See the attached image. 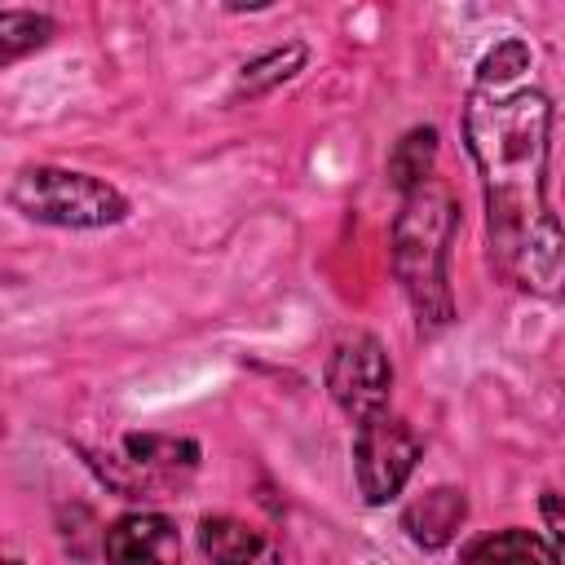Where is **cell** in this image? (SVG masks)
Masks as SVG:
<instances>
[{
    "label": "cell",
    "mask_w": 565,
    "mask_h": 565,
    "mask_svg": "<svg viewBox=\"0 0 565 565\" xmlns=\"http://www.w3.org/2000/svg\"><path fill=\"white\" fill-rule=\"evenodd\" d=\"M9 207L57 230H106L128 216V199L110 181L53 163L18 168L9 181Z\"/></svg>",
    "instance_id": "3957f363"
},
{
    "label": "cell",
    "mask_w": 565,
    "mask_h": 565,
    "mask_svg": "<svg viewBox=\"0 0 565 565\" xmlns=\"http://www.w3.org/2000/svg\"><path fill=\"white\" fill-rule=\"evenodd\" d=\"M521 71H530V44L508 35L477 62V88H508Z\"/></svg>",
    "instance_id": "5bb4252c"
},
{
    "label": "cell",
    "mask_w": 565,
    "mask_h": 565,
    "mask_svg": "<svg viewBox=\"0 0 565 565\" xmlns=\"http://www.w3.org/2000/svg\"><path fill=\"white\" fill-rule=\"evenodd\" d=\"M53 18L49 13H35V9H4L0 13V62H18L22 53L31 49H44L53 40Z\"/></svg>",
    "instance_id": "4fadbf2b"
},
{
    "label": "cell",
    "mask_w": 565,
    "mask_h": 565,
    "mask_svg": "<svg viewBox=\"0 0 565 565\" xmlns=\"http://www.w3.org/2000/svg\"><path fill=\"white\" fill-rule=\"evenodd\" d=\"M455 225L459 207L437 177L402 194V207L393 216V274L419 318V331H441L455 318V296L446 278Z\"/></svg>",
    "instance_id": "7a4b0ae2"
},
{
    "label": "cell",
    "mask_w": 565,
    "mask_h": 565,
    "mask_svg": "<svg viewBox=\"0 0 565 565\" xmlns=\"http://www.w3.org/2000/svg\"><path fill=\"white\" fill-rule=\"evenodd\" d=\"M463 146L481 172L490 269L539 300L565 296V225L547 203L552 102L543 88H477L463 102Z\"/></svg>",
    "instance_id": "6da1fadb"
},
{
    "label": "cell",
    "mask_w": 565,
    "mask_h": 565,
    "mask_svg": "<svg viewBox=\"0 0 565 565\" xmlns=\"http://www.w3.org/2000/svg\"><path fill=\"white\" fill-rule=\"evenodd\" d=\"M463 521H468V499L459 486H433L402 508V530L424 552H441L463 530Z\"/></svg>",
    "instance_id": "52a82bcc"
},
{
    "label": "cell",
    "mask_w": 565,
    "mask_h": 565,
    "mask_svg": "<svg viewBox=\"0 0 565 565\" xmlns=\"http://www.w3.org/2000/svg\"><path fill=\"white\" fill-rule=\"evenodd\" d=\"M463 565H565L556 543L534 534V530H521V525H508V530H494L486 539H477L463 556Z\"/></svg>",
    "instance_id": "9c48e42d"
},
{
    "label": "cell",
    "mask_w": 565,
    "mask_h": 565,
    "mask_svg": "<svg viewBox=\"0 0 565 565\" xmlns=\"http://www.w3.org/2000/svg\"><path fill=\"white\" fill-rule=\"evenodd\" d=\"M433 163H437V128H411L388 150V185L397 194H411L433 177Z\"/></svg>",
    "instance_id": "8fae6325"
},
{
    "label": "cell",
    "mask_w": 565,
    "mask_h": 565,
    "mask_svg": "<svg viewBox=\"0 0 565 565\" xmlns=\"http://www.w3.org/2000/svg\"><path fill=\"white\" fill-rule=\"evenodd\" d=\"M4 565H22V561H4Z\"/></svg>",
    "instance_id": "2e32d148"
},
{
    "label": "cell",
    "mask_w": 565,
    "mask_h": 565,
    "mask_svg": "<svg viewBox=\"0 0 565 565\" xmlns=\"http://www.w3.org/2000/svg\"><path fill=\"white\" fill-rule=\"evenodd\" d=\"M124 455L141 472H177L199 463V441L190 437H159V433H128Z\"/></svg>",
    "instance_id": "7c38bea8"
},
{
    "label": "cell",
    "mask_w": 565,
    "mask_h": 565,
    "mask_svg": "<svg viewBox=\"0 0 565 565\" xmlns=\"http://www.w3.org/2000/svg\"><path fill=\"white\" fill-rule=\"evenodd\" d=\"M419 433L397 419V415H375L366 424H358L353 433V477H358V494L371 508H384L402 494V486L411 481L415 463H419Z\"/></svg>",
    "instance_id": "277c9868"
},
{
    "label": "cell",
    "mask_w": 565,
    "mask_h": 565,
    "mask_svg": "<svg viewBox=\"0 0 565 565\" xmlns=\"http://www.w3.org/2000/svg\"><path fill=\"white\" fill-rule=\"evenodd\" d=\"M539 512H543V525L552 530V543L565 552V494L547 490V494L539 499Z\"/></svg>",
    "instance_id": "9a60e30c"
},
{
    "label": "cell",
    "mask_w": 565,
    "mask_h": 565,
    "mask_svg": "<svg viewBox=\"0 0 565 565\" xmlns=\"http://www.w3.org/2000/svg\"><path fill=\"white\" fill-rule=\"evenodd\" d=\"M199 547L212 565H282L278 543L238 516H203Z\"/></svg>",
    "instance_id": "ba28073f"
},
{
    "label": "cell",
    "mask_w": 565,
    "mask_h": 565,
    "mask_svg": "<svg viewBox=\"0 0 565 565\" xmlns=\"http://www.w3.org/2000/svg\"><path fill=\"white\" fill-rule=\"evenodd\" d=\"M309 62V49L305 44H282V49H269L260 57H252L243 71H238V84H234V97H265L274 93L278 84H287L296 71H305Z\"/></svg>",
    "instance_id": "30bf717a"
},
{
    "label": "cell",
    "mask_w": 565,
    "mask_h": 565,
    "mask_svg": "<svg viewBox=\"0 0 565 565\" xmlns=\"http://www.w3.org/2000/svg\"><path fill=\"white\" fill-rule=\"evenodd\" d=\"M327 388H331L335 406L353 424H366V419L384 415L388 411V393H393L388 349L366 331L344 335L327 358Z\"/></svg>",
    "instance_id": "5b68a950"
},
{
    "label": "cell",
    "mask_w": 565,
    "mask_h": 565,
    "mask_svg": "<svg viewBox=\"0 0 565 565\" xmlns=\"http://www.w3.org/2000/svg\"><path fill=\"white\" fill-rule=\"evenodd\" d=\"M106 565H181L177 521L163 512H124L102 534Z\"/></svg>",
    "instance_id": "8992f818"
}]
</instances>
